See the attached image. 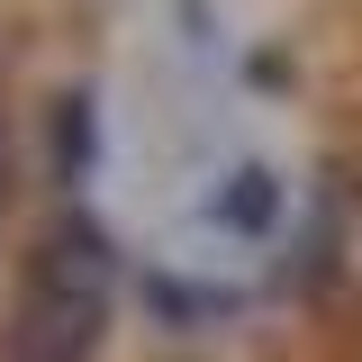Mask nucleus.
<instances>
[{
    "label": "nucleus",
    "instance_id": "obj_1",
    "mask_svg": "<svg viewBox=\"0 0 362 362\" xmlns=\"http://www.w3.org/2000/svg\"><path fill=\"white\" fill-rule=\"evenodd\" d=\"M18 281H37V290H73V299H118L127 254H118V235H109V218H100L90 199H54L45 226L28 235V254H18Z\"/></svg>",
    "mask_w": 362,
    "mask_h": 362
},
{
    "label": "nucleus",
    "instance_id": "obj_2",
    "mask_svg": "<svg viewBox=\"0 0 362 362\" xmlns=\"http://www.w3.org/2000/svg\"><path fill=\"white\" fill-rule=\"evenodd\" d=\"M109 354V299H73V290H37L18 281L0 308V362H100Z\"/></svg>",
    "mask_w": 362,
    "mask_h": 362
},
{
    "label": "nucleus",
    "instance_id": "obj_3",
    "mask_svg": "<svg viewBox=\"0 0 362 362\" xmlns=\"http://www.w3.org/2000/svg\"><path fill=\"white\" fill-rule=\"evenodd\" d=\"M37 163L54 199H82L100 181V90L90 82H54L37 109Z\"/></svg>",
    "mask_w": 362,
    "mask_h": 362
},
{
    "label": "nucleus",
    "instance_id": "obj_4",
    "mask_svg": "<svg viewBox=\"0 0 362 362\" xmlns=\"http://www.w3.org/2000/svg\"><path fill=\"white\" fill-rule=\"evenodd\" d=\"M136 308L154 317V335L190 344V335H218V326H235V317H245V299H235V290H218V281H190V272L154 263V272H136Z\"/></svg>",
    "mask_w": 362,
    "mask_h": 362
},
{
    "label": "nucleus",
    "instance_id": "obj_5",
    "mask_svg": "<svg viewBox=\"0 0 362 362\" xmlns=\"http://www.w3.org/2000/svg\"><path fill=\"white\" fill-rule=\"evenodd\" d=\"M209 226L245 235V245L272 235V226H281V173H272V163H235V173L209 190Z\"/></svg>",
    "mask_w": 362,
    "mask_h": 362
},
{
    "label": "nucleus",
    "instance_id": "obj_6",
    "mask_svg": "<svg viewBox=\"0 0 362 362\" xmlns=\"http://www.w3.org/2000/svg\"><path fill=\"white\" fill-rule=\"evenodd\" d=\"M335 272H344V199L335 190H317V209H308V226H299V245H290V290H335Z\"/></svg>",
    "mask_w": 362,
    "mask_h": 362
},
{
    "label": "nucleus",
    "instance_id": "obj_7",
    "mask_svg": "<svg viewBox=\"0 0 362 362\" xmlns=\"http://www.w3.org/2000/svg\"><path fill=\"white\" fill-rule=\"evenodd\" d=\"M18 199V136H9V109H0V209Z\"/></svg>",
    "mask_w": 362,
    "mask_h": 362
}]
</instances>
